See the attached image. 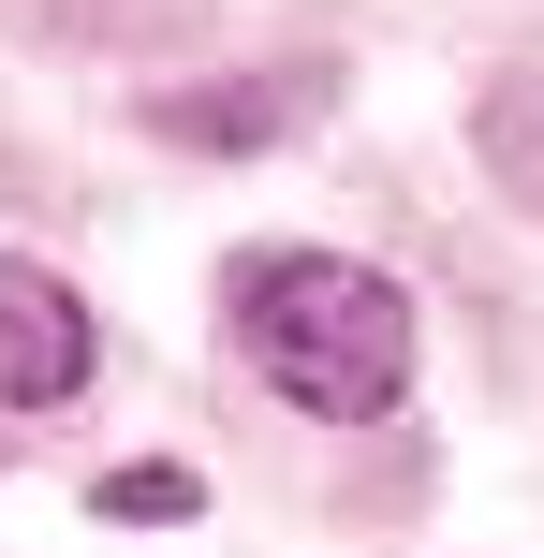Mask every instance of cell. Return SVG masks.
<instances>
[{"label":"cell","mask_w":544,"mask_h":558,"mask_svg":"<svg viewBox=\"0 0 544 558\" xmlns=\"http://www.w3.org/2000/svg\"><path fill=\"white\" fill-rule=\"evenodd\" d=\"M235 353L324 426H383L412 397V294L339 251H251L235 265Z\"/></svg>","instance_id":"obj_1"},{"label":"cell","mask_w":544,"mask_h":558,"mask_svg":"<svg viewBox=\"0 0 544 558\" xmlns=\"http://www.w3.org/2000/svg\"><path fill=\"white\" fill-rule=\"evenodd\" d=\"M339 104V59H265V74H221V88H162L147 104V133L162 147H280V133H310V118Z\"/></svg>","instance_id":"obj_2"},{"label":"cell","mask_w":544,"mask_h":558,"mask_svg":"<svg viewBox=\"0 0 544 558\" xmlns=\"http://www.w3.org/2000/svg\"><path fill=\"white\" fill-rule=\"evenodd\" d=\"M88 294L45 265H0V412H59V397L88 383Z\"/></svg>","instance_id":"obj_3"},{"label":"cell","mask_w":544,"mask_h":558,"mask_svg":"<svg viewBox=\"0 0 544 558\" xmlns=\"http://www.w3.org/2000/svg\"><path fill=\"white\" fill-rule=\"evenodd\" d=\"M471 162L500 177V206H530V221H544V59L486 74V104H471Z\"/></svg>","instance_id":"obj_4"}]
</instances>
